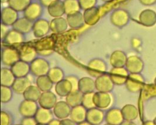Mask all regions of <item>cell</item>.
<instances>
[{"instance_id": "1", "label": "cell", "mask_w": 156, "mask_h": 125, "mask_svg": "<svg viewBox=\"0 0 156 125\" xmlns=\"http://www.w3.org/2000/svg\"><path fill=\"white\" fill-rule=\"evenodd\" d=\"M32 73L36 76L48 75L49 71V64L47 61L43 59H35L30 66Z\"/></svg>"}, {"instance_id": "2", "label": "cell", "mask_w": 156, "mask_h": 125, "mask_svg": "<svg viewBox=\"0 0 156 125\" xmlns=\"http://www.w3.org/2000/svg\"><path fill=\"white\" fill-rule=\"evenodd\" d=\"M87 70L91 76L97 78L104 74L106 65L104 62L100 59H94L88 63Z\"/></svg>"}, {"instance_id": "3", "label": "cell", "mask_w": 156, "mask_h": 125, "mask_svg": "<svg viewBox=\"0 0 156 125\" xmlns=\"http://www.w3.org/2000/svg\"><path fill=\"white\" fill-rule=\"evenodd\" d=\"M20 59V53L16 49L7 48L3 50L2 54V61L4 64L12 66Z\"/></svg>"}, {"instance_id": "4", "label": "cell", "mask_w": 156, "mask_h": 125, "mask_svg": "<svg viewBox=\"0 0 156 125\" xmlns=\"http://www.w3.org/2000/svg\"><path fill=\"white\" fill-rule=\"evenodd\" d=\"M39 103L43 108L50 109L57 104V98L50 91L43 92L39 99Z\"/></svg>"}, {"instance_id": "5", "label": "cell", "mask_w": 156, "mask_h": 125, "mask_svg": "<svg viewBox=\"0 0 156 125\" xmlns=\"http://www.w3.org/2000/svg\"><path fill=\"white\" fill-rule=\"evenodd\" d=\"M30 70L28 62L19 60L11 66V71L16 78L25 77Z\"/></svg>"}, {"instance_id": "6", "label": "cell", "mask_w": 156, "mask_h": 125, "mask_svg": "<svg viewBox=\"0 0 156 125\" xmlns=\"http://www.w3.org/2000/svg\"><path fill=\"white\" fill-rule=\"evenodd\" d=\"M2 23L6 25H13L18 20V13L11 7H7L2 9L1 12Z\"/></svg>"}, {"instance_id": "7", "label": "cell", "mask_w": 156, "mask_h": 125, "mask_svg": "<svg viewBox=\"0 0 156 125\" xmlns=\"http://www.w3.org/2000/svg\"><path fill=\"white\" fill-rule=\"evenodd\" d=\"M20 56V59L25 62H33L37 54V51L35 48L30 45L22 46L18 51Z\"/></svg>"}, {"instance_id": "8", "label": "cell", "mask_w": 156, "mask_h": 125, "mask_svg": "<svg viewBox=\"0 0 156 125\" xmlns=\"http://www.w3.org/2000/svg\"><path fill=\"white\" fill-rule=\"evenodd\" d=\"M42 12L41 5L38 3L30 4L24 11L25 17L32 21L37 19Z\"/></svg>"}, {"instance_id": "9", "label": "cell", "mask_w": 156, "mask_h": 125, "mask_svg": "<svg viewBox=\"0 0 156 125\" xmlns=\"http://www.w3.org/2000/svg\"><path fill=\"white\" fill-rule=\"evenodd\" d=\"M110 96L107 92H98L94 94L93 102L95 106L99 108H105L108 106L111 102Z\"/></svg>"}, {"instance_id": "10", "label": "cell", "mask_w": 156, "mask_h": 125, "mask_svg": "<svg viewBox=\"0 0 156 125\" xmlns=\"http://www.w3.org/2000/svg\"><path fill=\"white\" fill-rule=\"evenodd\" d=\"M20 111L23 116L30 117L36 115L37 111V107L36 102L25 100L21 103L20 107Z\"/></svg>"}, {"instance_id": "11", "label": "cell", "mask_w": 156, "mask_h": 125, "mask_svg": "<svg viewBox=\"0 0 156 125\" xmlns=\"http://www.w3.org/2000/svg\"><path fill=\"white\" fill-rule=\"evenodd\" d=\"M50 29L49 22L44 20H39L33 25L32 30L36 37L41 38L46 35Z\"/></svg>"}, {"instance_id": "12", "label": "cell", "mask_w": 156, "mask_h": 125, "mask_svg": "<svg viewBox=\"0 0 156 125\" xmlns=\"http://www.w3.org/2000/svg\"><path fill=\"white\" fill-rule=\"evenodd\" d=\"M95 88L99 92H107L112 88V82L110 78L106 75H102L97 78L95 81Z\"/></svg>"}, {"instance_id": "13", "label": "cell", "mask_w": 156, "mask_h": 125, "mask_svg": "<svg viewBox=\"0 0 156 125\" xmlns=\"http://www.w3.org/2000/svg\"><path fill=\"white\" fill-rule=\"evenodd\" d=\"M67 21L68 25L74 29L81 28L85 22L83 15L79 11L67 15Z\"/></svg>"}, {"instance_id": "14", "label": "cell", "mask_w": 156, "mask_h": 125, "mask_svg": "<svg viewBox=\"0 0 156 125\" xmlns=\"http://www.w3.org/2000/svg\"><path fill=\"white\" fill-rule=\"evenodd\" d=\"M33 25L32 21L24 17L20 18L16 21L13 25V28L14 30L21 34H26L32 29Z\"/></svg>"}, {"instance_id": "15", "label": "cell", "mask_w": 156, "mask_h": 125, "mask_svg": "<svg viewBox=\"0 0 156 125\" xmlns=\"http://www.w3.org/2000/svg\"><path fill=\"white\" fill-rule=\"evenodd\" d=\"M95 88V83L89 77H84L78 81V90L85 94L93 92Z\"/></svg>"}, {"instance_id": "16", "label": "cell", "mask_w": 156, "mask_h": 125, "mask_svg": "<svg viewBox=\"0 0 156 125\" xmlns=\"http://www.w3.org/2000/svg\"><path fill=\"white\" fill-rule=\"evenodd\" d=\"M55 90L58 95L61 97H67L73 91V87L70 81L67 78L57 83L56 85Z\"/></svg>"}, {"instance_id": "17", "label": "cell", "mask_w": 156, "mask_h": 125, "mask_svg": "<svg viewBox=\"0 0 156 125\" xmlns=\"http://www.w3.org/2000/svg\"><path fill=\"white\" fill-rule=\"evenodd\" d=\"M48 12L50 16L55 18L61 17L65 14L64 2L60 0L53 2L48 7Z\"/></svg>"}, {"instance_id": "18", "label": "cell", "mask_w": 156, "mask_h": 125, "mask_svg": "<svg viewBox=\"0 0 156 125\" xmlns=\"http://www.w3.org/2000/svg\"><path fill=\"white\" fill-rule=\"evenodd\" d=\"M70 106L67 102L60 101L57 102L54 107V112L56 116L59 118L67 117L71 113Z\"/></svg>"}, {"instance_id": "19", "label": "cell", "mask_w": 156, "mask_h": 125, "mask_svg": "<svg viewBox=\"0 0 156 125\" xmlns=\"http://www.w3.org/2000/svg\"><path fill=\"white\" fill-rule=\"evenodd\" d=\"M84 19L85 23L88 25H94L99 20V9L96 7L86 9L84 12Z\"/></svg>"}, {"instance_id": "20", "label": "cell", "mask_w": 156, "mask_h": 125, "mask_svg": "<svg viewBox=\"0 0 156 125\" xmlns=\"http://www.w3.org/2000/svg\"><path fill=\"white\" fill-rule=\"evenodd\" d=\"M68 23L63 18H56L51 21L50 28L55 33H62L67 28Z\"/></svg>"}, {"instance_id": "21", "label": "cell", "mask_w": 156, "mask_h": 125, "mask_svg": "<svg viewBox=\"0 0 156 125\" xmlns=\"http://www.w3.org/2000/svg\"><path fill=\"white\" fill-rule=\"evenodd\" d=\"M25 100L36 102L39 101L42 93L41 90L35 85H30L23 94Z\"/></svg>"}, {"instance_id": "22", "label": "cell", "mask_w": 156, "mask_h": 125, "mask_svg": "<svg viewBox=\"0 0 156 125\" xmlns=\"http://www.w3.org/2000/svg\"><path fill=\"white\" fill-rule=\"evenodd\" d=\"M30 85V82L28 78L25 77L16 78L15 80L12 87V89L17 93L23 94L29 87Z\"/></svg>"}, {"instance_id": "23", "label": "cell", "mask_w": 156, "mask_h": 125, "mask_svg": "<svg viewBox=\"0 0 156 125\" xmlns=\"http://www.w3.org/2000/svg\"><path fill=\"white\" fill-rule=\"evenodd\" d=\"M83 97L80 91H73L66 97V102L73 108L76 107L81 104Z\"/></svg>"}, {"instance_id": "24", "label": "cell", "mask_w": 156, "mask_h": 125, "mask_svg": "<svg viewBox=\"0 0 156 125\" xmlns=\"http://www.w3.org/2000/svg\"><path fill=\"white\" fill-rule=\"evenodd\" d=\"M1 86L11 87L12 86L15 80V77L11 70L7 68L1 69Z\"/></svg>"}, {"instance_id": "25", "label": "cell", "mask_w": 156, "mask_h": 125, "mask_svg": "<svg viewBox=\"0 0 156 125\" xmlns=\"http://www.w3.org/2000/svg\"><path fill=\"white\" fill-rule=\"evenodd\" d=\"M37 87L43 92L50 91L53 87V82L48 75L39 77L36 80Z\"/></svg>"}, {"instance_id": "26", "label": "cell", "mask_w": 156, "mask_h": 125, "mask_svg": "<svg viewBox=\"0 0 156 125\" xmlns=\"http://www.w3.org/2000/svg\"><path fill=\"white\" fill-rule=\"evenodd\" d=\"M37 53L41 55H49L53 51V43L51 40L44 39L37 45Z\"/></svg>"}, {"instance_id": "27", "label": "cell", "mask_w": 156, "mask_h": 125, "mask_svg": "<svg viewBox=\"0 0 156 125\" xmlns=\"http://www.w3.org/2000/svg\"><path fill=\"white\" fill-rule=\"evenodd\" d=\"M5 41L8 44L12 45L16 43H20L23 41V36L22 34L15 30H11L8 33L4 38Z\"/></svg>"}, {"instance_id": "28", "label": "cell", "mask_w": 156, "mask_h": 125, "mask_svg": "<svg viewBox=\"0 0 156 125\" xmlns=\"http://www.w3.org/2000/svg\"><path fill=\"white\" fill-rule=\"evenodd\" d=\"M9 7L16 11H25L30 4V0H9Z\"/></svg>"}, {"instance_id": "29", "label": "cell", "mask_w": 156, "mask_h": 125, "mask_svg": "<svg viewBox=\"0 0 156 125\" xmlns=\"http://www.w3.org/2000/svg\"><path fill=\"white\" fill-rule=\"evenodd\" d=\"M63 2L65 13L67 15L78 12L81 8L78 0H65Z\"/></svg>"}, {"instance_id": "30", "label": "cell", "mask_w": 156, "mask_h": 125, "mask_svg": "<svg viewBox=\"0 0 156 125\" xmlns=\"http://www.w3.org/2000/svg\"><path fill=\"white\" fill-rule=\"evenodd\" d=\"M87 119L90 120V122H91L92 123H98L101 122V119L103 118V113L101 110L91 108L87 112Z\"/></svg>"}, {"instance_id": "31", "label": "cell", "mask_w": 156, "mask_h": 125, "mask_svg": "<svg viewBox=\"0 0 156 125\" xmlns=\"http://www.w3.org/2000/svg\"><path fill=\"white\" fill-rule=\"evenodd\" d=\"M48 76L53 83H57L63 80V78L64 77V73L62 70L55 67L50 70Z\"/></svg>"}, {"instance_id": "32", "label": "cell", "mask_w": 156, "mask_h": 125, "mask_svg": "<svg viewBox=\"0 0 156 125\" xmlns=\"http://www.w3.org/2000/svg\"><path fill=\"white\" fill-rule=\"evenodd\" d=\"M85 108L83 105H78L74 107L71 112L72 118L76 122L81 121L83 119L85 118Z\"/></svg>"}, {"instance_id": "33", "label": "cell", "mask_w": 156, "mask_h": 125, "mask_svg": "<svg viewBox=\"0 0 156 125\" xmlns=\"http://www.w3.org/2000/svg\"><path fill=\"white\" fill-rule=\"evenodd\" d=\"M36 119L41 123H47L51 118V113L49 109L41 108L37 110L36 113Z\"/></svg>"}, {"instance_id": "34", "label": "cell", "mask_w": 156, "mask_h": 125, "mask_svg": "<svg viewBox=\"0 0 156 125\" xmlns=\"http://www.w3.org/2000/svg\"><path fill=\"white\" fill-rule=\"evenodd\" d=\"M93 95H94L93 92L85 94L83 95L81 105L85 108L91 109V108H93V107L95 106L93 102V100H92Z\"/></svg>"}, {"instance_id": "35", "label": "cell", "mask_w": 156, "mask_h": 125, "mask_svg": "<svg viewBox=\"0 0 156 125\" xmlns=\"http://www.w3.org/2000/svg\"><path fill=\"white\" fill-rule=\"evenodd\" d=\"M12 98V91L8 87L1 86V101L5 103L9 102Z\"/></svg>"}, {"instance_id": "36", "label": "cell", "mask_w": 156, "mask_h": 125, "mask_svg": "<svg viewBox=\"0 0 156 125\" xmlns=\"http://www.w3.org/2000/svg\"><path fill=\"white\" fill-rule=\"evenodd\" d=\"M81 8L86 10L95 7L97 0H78Z\"/></svg>"}, {"instance_id": "37", "label": "cell", "mask_w": 156, "mask_h": 125, "mask_svg": "<svg viewBox=\"0 0 156 125\" xmlns=\"http://www.w3.org/2000/svg\"><path fill=\"white\" fill-rule=\"evenodd\" d=\"M8 28L7 27V25L2 23L1 24V37L2 39L5 38V36H7L8 34Z\"/></svg>"}, {"instance_id": "38", "label": "cell", "mask_w": 156, "mask_h": 125, "mask_svg": "<svg viewBox=\"0 0 156 125\" xmlns=\"http://www.w3.org/2000/svg\"><path fill=\"white\" fill-rule=\"evenodd\" d=\"M56 1L57 0H41V2L43 6L48 7L51 3Z\"/></svg>"}, {"instance_id": "39", "label": "cell", "mask_w": 156, "mask_h": 125, "mask_svg": "<svg viewBox=\"0 0 156 125\" xmlns=\"http://www.w3.org/2000/svg\"><path fill=\"white\" fill-rule=\"evenodd\" d=\"M60 125H74V123L70 120L66 119L60 122Z\"/></svg>"}, {"instance_id": "40", "label": "cell", "mask_w": 156, "mask_h": 125, "mask_svg": "<svg viewBox=\"0 0 156 125\" xmlns=\"http://www.w3.org/2000/svg\"><path fill=\"white\" fill-rule=\"evenodd\" d=\"M9 1V0H1V2L2 3H5V2H8Z\"/></svg>"}, {"instance_id": "41", "label": "cell", "mask_w": 156, "mask_h": 125, "mask_svg": "<svg viewBox=\"0 0 156 125\" xmlns=\"http://www.w3.org/2000/svg\"><path fill=\"white\" fill-rule=\"evenodd\" d=\"M102 1H109L111 0H102Z\"/></svg>"}, {"instance_id": "42", "label": "cell", "mask_w": 156, "mask_h": 125, "mask_svg": "<svg viewBox=\"0 0 156 125\" xmlns=\"http://www.w3.org/2000/svg\"><path fill=\"white\" fill-rule=\"evenodd\" d=\"M43 125L42 124H38V125Z\"/></svg>"}]
</instances>
